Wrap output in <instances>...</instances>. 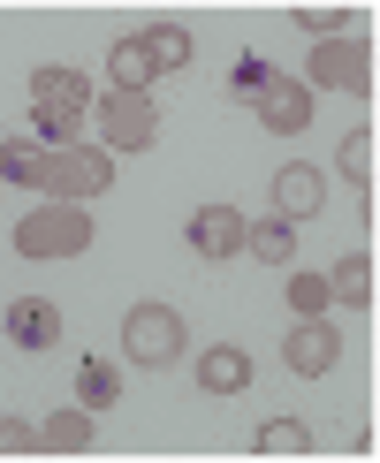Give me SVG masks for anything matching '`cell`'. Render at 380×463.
<instances>
[{
  "label": "cell",
  "mask_w": 380,
  "mask_h": 463,
  "mask_svg": "<svg viewBox=\"0 0 380 463\" xmlns=\"http://www.w3.org/2000/svg\"><path fill=\"white\" fill-rule=\"evenodd\" d=\"M190 335H183V312L176 304H138V312L122 319V357L145 364V373H167V364H183Z\"/></svg>",
  "instance_id": "1"
},
{
  "label": "cell",
  "mask_w": 380,
  "mask_h": 463,
  "mask_svg": "<svg viewBox=\"0 0 380 463\" xmlns=\"http://www.w3.org/2000/svg\"><path fill=\"white\" fill-rule=\"evenodd\" d=\"M114 183V152L69 145V152H38V190H53V205H84Z\"/></svg>",
  "instance_id": "2"
},
{
  "label": "cell",
  "mask_w": 380,
  "mask_h": 463,
  "mask_svg": "<svg viewBox=\"0 0 380 463\" xmlns=\"http://www.w3.org/2000/svg\"><path fill=\"white\" fill-rule=\"evenodd\" d=\"M15 250L24 259H76V250H91L84 205H38L31 221H15Z\"/></svg>",
  "instance_id": "3"
},
{
  "label": "cell",
  "mask_w": 380,
  "mask_h": 463,
  "mask_svg": "<svg viewBox=\"0 0 380 463\" xmlns=\"http://www.w3.org/2000/svg\"><path fill=\"white\" fill-rule=\"evenodd\" d=\"M91 122H100V152H145L160 137V107L145 99V91H107L100 107H91Z\"/></svg>",
  "instance_id": "4"
},
{
  "label": "cell",
  "mask_w": 380,
  "mask_h": 463,
  "mask_svg": "<svg viewBox=\"0 0 380 463\" xmlns=\"http://www.w3.org/2000/svg\"><path fill=\"white\" fill-rule=\"evenodd\" d=\"M304 84H335V91H366L373 84V53L357 46V38H328V46L312 53V61H304Z\"/></svg>",
  "instance_id": "5"
},
{
  "label": "cell",
  "mask_w": 380,
  "mask_h": 463,
  "mask_svg": "<svg viewBox=\"0 0 380 463\" xmlns=\"http://www.w3.org/2000/svg\"><path fill=\"white\" fill-rule=\"evenodd\" d=\"M252 114L274 129V137H304V129H312V84H304V76H274V84L252 99Z\"/></svg>",
  "instance_id": "6"
},
{
  "label": "cell",
  "mask_w": 380,
  "mask_h": 463,
  "mask_svg": "<svg viewBox=\"0 0 380 463\" xmlns=\"http://www.w3.org/2000/svg\"><path fill=\"white\" fill-rule=\"evenodd\" d=\"M281 357H290V373L319 380V373L342 357V335H335L328 319H297V326H290V342H281Z\"/></svg>",
  "instance_id": "7"
},
{
  "label": "cell",
  "mask_w": 380,
  "mask_h": 463,
  "mask_svg": "<svg viewBox=\"0 0 380 463\" xmlns=\"http://www.w3.org/2000/svg\"><path fill=\"white\" fill-rule=\"evenodd\" d=\"M319 205H328V175H319L312 160H297V167H281V175H274V213L281 221H312Z\"/></svg>",
  "instance_id": "8"
},
{
  "label": "cell",
  "mask_w": 380,
  "mask_h": 463,
  "mask_svg": "<svg viewBox=\"0 0 380 463\" xmlns=\"http://www.w3.org/2000/svg\"><path fill=\"white\" fill-rule=\"evenodd\" d=\"M190 250L198 259H236L243 250V213L236 205H198L190 213Z\"/></svg>",
  "instance_id": "9"
},
{
  "label": "cell",
  "mask_w": 380,
  "mask_h": 463,
  "mask_svg": "<svg viewBox=\"0 0 380 463\" xmlns=\"http://www.w3.org/2000/svg\"><path fill=\"white\" fill-rule=\"evenodd\" d=\"M8 342L15 350H62V312L46 297H15L8 304Z\"/></svg>",
  "instance_id": "10"
},
{
  "label": "cell",
  "mask_w": 380,
  "mask_h": 463,
  "mask_svg": "<svg viewBox=\"0 0 380 463\" xmlns=\"http://www.w3.org/2000/svg\"><path fill=\"white\" fill-rule=\"evenodd\" d=\"M31 107L38 114H91V84L76 69H31Z\"/></svg>",
  "instance_id": "11"
},
{
  "label": "cell",
  "mask_w": 380,
  "mask_h": 463,
  "mask_svg": "<svg viewBox=\"0 0 380 463\" xmlns=\"http://www.w3.org/2000/svg\"><path fill=\"white\" fill-rule=\"evenodd\" d=\"M198 388L205 395H243L252 388V357H243L236 342H214V350L198 357Z\"/></svg>",
  "instance_id": "12"
},
{
  "label": "cell",
  "mask_w": 380,
  "mask_h": 463,
  "mask_svg": "<svg viewBox=\"0 0 380 463\" xmlns=\"http://www.w3.org/2000/svg\"><path fill=\"white\" fill-rule=\"evenodd\" d=\"M243 250L266 266H290L297 259V221H281V213H266V221H243Z\"/></svg>",
  "instance_id": "13"
},
{
  "label": "cell",
  "mask_w": 380,
  "mask_h": 463,
  "mask_svg": "<svg viewBox=\"0 0 380 463\" xmlns=\"http://www.w3.org/2000/svg\"><path fill=\"white\" fill-rule=\"evenodd\" d=\"M328 304H350V312H373V259L350 250V259L328 274Z\"/></svg>",
  "instance_id": "14"
},
{
  "label": "cell",
  "mask_w": 380,
  "mask_h": 463,
  "mask_svg": "<svg viewBox=\"0 0 380 463\" xmlns=\"http://www.w3.org/2000/svg\"><path fill=\"white\" fill-rule=\"evenodd\" d=\"M138 46H145V61H152V76H167V69H190V31L183 24H152V31H138Z\"/></svg>",
  "instance_id": "15"
},
{
  "label": "cell",
  "mask_w": 380,
  "mask_h": 463,
  "mask_svg": "<svg viewBox=\"0 0 380 463\" xmlns=\"http://www.w3.org/2000/svg\"><path fill=\"white\" fill-rule=\"evenodd\" d=\"M91 449V418L84 411H53L38 426V456H84Z\"/></svg>",
  "instance_id": "16"
},
{
  "label": "cell",
  "mask_w": 380,
  "mask_h": 463,
  "mask_svg": "<svg viewBox=\"0 0 380 463\" xmlns=\"http://www.w3.org/2000/svg\"><path fill=\"white\" fill-rule=\"evenodd\" d=\"M114 395H122V380H114L107 357H84V364H76V402H84V411H114Z\"/></svg>",
  "instance_id": "17"
},
{
  "label": "cell",
  "mask_w": 380,
  "mask_h": 463,
  "mask_svg": "<svg viewBox=\"0 0 380 463\" xmlns=\"http://www.w3.org/2000/svg\"><path fill=\"white\" fill-rule=\"evenodd\" d=\"M107 76H114V91H145V84H152V61H145L138 38H122V46L107 53Z\"/></svg>",
  "instance_id": "18"
},
{
  "label": "cell",
  "mask_w": 380,
  "mask_h": 463,
  "mask_svg": "<svg viewBox=\"0 0 380 463\" xmlns=\"http://www.w3.org/2000/svg\"><path fill=\"white\" fill-rule=\"evenodd\" d=\"M259 456H312V426H304V418H274V426H259Z\"/></svg>",
  "instance_id": "19"
},
{
  "label": "cell",
  "mask_w": 380,
  "mask_h": 463,
  "mask_svg": "<svg viewBox=\"0 0 380 463\" xmlns=\"http://www.w3.org/2000/svg\"><path fill=\"white\" fill-rule=\"evenodd\" d=\"M335 160H342V175H350L357 190H373V129H350Z\"/></svg>",
  "instance_id": "20"
},
{
  "label": "cell",
  "mask_w": 380,
  "mask_h": 463,
  "mask_svg": "<svg viewBox=\"0 0 380 463\" xmlns=\"http://www.w3.org/2000/svg\"><path fill=\"white\" fill-rule=\"evenodd\" d=\"M281 297H290L297 319H319V312H328V274H290V288H281Z\"/></svg>",
  "instance_id": "21"
},
{
  "label": "cell",
  "mask_w": 380,
  "mask_h": 463,
  "mask_svg": "<svg viewBox=\"0 0 380 463\" xmlns=\"http://www.w3.org/2000/svg\"><path fill=\"white\" fill-rule=\"evenodd\" d=\"M266 84H274V69H266V61H236V69H228V91H236L243 107H252V99H259Z\"/></svg>",
  "instance_id": "22"
},
{
  "label": "cell",
  "mask_w": 380,
  "mask_h": 463,
  "mask_svg": "<svg viewBox=\"0 0 380 463\" xmlns=\"http://www.w3.org/2000/svg\"><path fill=\"white\" fill-rule=\"evenodd\" d=\"M0 183H38V145H0Z\"/></svg>",
  "instance_id": "23"
},
{
  "label": "cell",
  "mask_w": 380,
  "mask_h": 463,
  "mask_svg": "<svg viewBox=\"0 0 380 463\" xmlns=\"http://www.w3.org/2000/svg\"><path fill=\"white\" fill-rule=\"evenodd\" d=\"M342 24H350V8H297V31L312 38H342Z\"/></svg>",
  "instance_id": "24"
},
{
  "label": "cell",
  "mask_w": 380,
  "mask_h": 463,
  "mask_svg": "<svg viewBox=\"0 0 380 463\" xmlns=\"http://www.w3.org/2000/svg\"><path fill=\"white\" fill-rule=\"evenodd\" d=\"M0 456H38V426H24V418H0Z\"/></svg>",
  "instance_id": "25"
}]
</instances>
